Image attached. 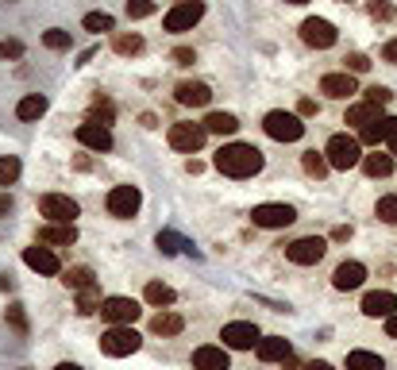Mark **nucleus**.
Returning a JSON list of instances; mask_svg holds the SVG:
<instances>
[{"mask_svg":"<svg viewBox=\"0 0 397 370\" xmlns=\"http://www.w3.org/2000/svg\"><path fill=\"white\" fill-rule=\"evenodd\" d=\"M212 166H216L224 178L243 182V178H255L262 170V151L259 147H251V143H228V147H220L216 151Z\"/></svg>","mask_w":397,"mask_h":370,"instance_id":"1","label":"nucleus"},{"mask_svg":"<svg viewBox=\"0 0 397 370\" xmlns=\"http://www.w3.org/2000/svg\"><path fill=\"white\" fill-rule=\"evenodd\" d=\"M324 159L332 170H351V166H362V143L355 135H347V131H340V135L328 139L324 147Z\"/></svg>","mask_w":397,"mask_h":370,"instance_id":"2","label":"nucleus"},{"mask_svg":"<svg viewBox=\"0 0 397 370\" xmlns=\"http://www.w3.org/2000/svg\"><path fill=\"white\" fill-rule=\"evenodd\" d=\"M262 131H267L270 139H278V143H297V139L305 135V120L297 116V112L274 109V112L262 116Z\"/></svg>","mask_w":397,"mask_h":370,"instance_id":"3","label":"nucleus"},{"mask_svg":"<svg viewBox=\"0 0 397 370\" xmlns=\"http://www.w3.org/2000/svg\"><path fill=\"white\" fill-rule=\"evenodd\" d=\"M139 347H143V335H139L131 324H112L109 332L101 335V351H104V355H112V359L135 355Z\"/></svg>","mask_w":397,"mask_h":370,"instance_id":"4","label":"nucleus"},{"mask_svg":"<svg viewBox=\"0 0 397 370\" xmlns=\"http://www.w3.org/2000/svg\"><path fill=\"white\" fill-rule=\"evenodd\" d=\"M166 139H170L173 151H181V154H197V151L204 147V139H209V128H204V123H189V120H181V123H170Z\"/></svg>","mask_w":397,"mask_h":370,"instance_id":"5","label":"nucleus"},{"mask_svg":"<svg viewBox=\"0 0 397 370\" xmlns=\"http://www.w3.org/2000/svg\"><path fill=\"white\" fill-rule=\"evenodd\" d=\"M78 201L66 193H43L39 197V216L47 220V224H73V216H78Z\"/></svg>","mask_w":397,"mask_h":370,"instance_id":"6","label":"nucleus"},{"mask_svg":"<svg viewBox=\"0 0 397 370\" xmlns=\"http://www.w3.org/2000/svg\"><path fill=\"white\" fill-rule=\"evenodd\" d=\"M201 16H204V0H181V4H173L166 12L162 27L173 31V35H181V31H193L197 23H201Z\"/></svg>","mask_w":397,"mask_h":370,"instance_id":"7","label":"nucleus"},{"mask_svg":"<svg viewBox=\"0 0 397 370\" xmlns=\"http://www.w3.org/2000/svg\"><path fill=\"white\" fill-rule=\"evenodd\" d=\"M220 340H224L228 351H255L259 340H262V332L251 324V320H231V324H224Z\"/></svg>","mask_w":397,"mask_h":370,"instance_id":"8","label":"nucleus"},{"mask_svg":"<svg viewBox=\"0 0 397 370\" xmlns=\"http://www.w3.org/2000/svg\"><path fill=\"white\" fill-rule=\"evenodd\" d=\"M109 216L116 220H131V216H139V204H143V193H139L135 185H116L109 189Z\"/></svg>","mask_w":397,"mask_h":370,"instance_id":"9","label":"nucleus"},{"mask_svg":"<svg viewBox=\"0 0 397 370\" xmlns=\"http://www.w3.org/2000/svg\"><path fill=\"white\" fill-rule=\"evenodd\" d=\"M336 39H340L336 23L320 20V16H309V20L301 23V43L312 47V51H328V47H336Z\"/></svg>","mask_w":397,"mask_h":370,"instance_id":"10","label":"nucleus"},{"mask_svg":"<svg viewBox=\"0 0 397 370\" xmlns=\"http://www.w3.org/2000/svg\"><path fill=\"white\" fill-rule=\"evenodd\" d=\"M328 251V240H320V235H301V240H293L286 247V259L297 262V266H317L320 259H324Z\"/></svg>","mask_w":397,"mask_h":370,"instance_id":"11","label":"nucleus"},{"mask_svg":"<svg viewBox=\"0 0 397 370\" xmlns=\"http://www.w3.org/2000/svg\"><path fill=\"white\" fill-rule=\"evenodd\" d=\"M251 220L255 228H289L297 220V209L293 204H255Z\"/></svg>","mask_w":397,"mask_h":370,"instance_id":"12","label":"nucleus"},{"mask_svg":"<svg viewBox=\"0 0 397 370\" xmlns=\"http://www.w3.org/2000/svg\"><path fill=\"white\" fill-rule=\"evenodd\" d=\"M101 316L109 320V328L112 324H135L139 320V301H131V297H104Z\"/></svg>","mask_w":397,"mask_h":370,"instance_id":"13","label":"nucleus"},{"mask_svg":"<svg viewBox=\"0 0 397 370\" xmlns=\"http://www.w3.org/2000/svg\"><path fill=\"white\" fill-rule=\"evenodd\" d=\"M78 143L89 147L97 154H109L112 151V131L104 123H78Z\"/></svg>","mask_w":397,"mask_h":370,"instance_id":"14","label":"nucleus"},{"mask_svg":"<svg viewBox=\"0 0 397 370\" xmlns=\"http://www.w3.org/2000/svg\"><path fill=\"white\" fill-rule=\"evenodd\" d=\"M23 262H28L35 274H62V262H58V254L51 251V247H43V243H35V247H28L23 251Z\"/></svg>","mask_w":397,"mask_h":370,"instance_id":"15","label":"nucleus"},{"mask_svg":"<svg viewBox=\"0 0 397 370\" xmlns=\"http://www.w3.org/2000/svg\"><path fill=\"white\" fill-rule=\"evenodd\" d=\"M367 282V266H362V262H340V266H336V274H332V285L340 293H351V290H359V285Z\"/></svg>","mask_w":397,"mask_h":370,"instance_id":"16","label":"nucleus"},{"mask_svg":"<svg viewBox=\"0 0 397 370\" xmlns=\"http://www.w3.org/2000/svg\"><path fill=\"white\" fill-rule=\"evenodd\" d=\"M193 370H231L228 347H216V343H204V347L193 351Z\"/></svg>","mask_w":397,"mask_h":370,"instance_id":"17","label":"nucleus"},{"mask_svg":"<svg viewBox=\"0 0 397 370\" xmlns=\"http://www.w3.org/2000/svg\"><path fill=\"white\" fill-rule=\"evenodd\" d=\"M397 312V297L390 290H374V293H367L362 297V316H370V320H378V316H386L390 320Z\"/></svg>","mask_w":397,"mask_h":370,"instance_id":"18","label":"nucleus"},{"mask_svg":"<svg viewBox=\"0 0 397 370\" xmlns=\"http://www.w3.org/2000/svg\"><path fill=\"white\" fill-rule=\"evenodd\" d=\"M320 93L324 97H336V101H347V97H355L359 93V85H355V78L351 73H324V78H320Z\"/></svg>","mask_w":397,"mask_h":370,"instance_id":"19","label":"nucleus"},{"mask_svg":"<svg viewBox=\"0 0 397 370\" xmlns=\"http://www.w3.org/2000/svg\"><path fill=\"white\" fill-rule=\"evenodd\" d=\"M173 97H178V104H185V109H204V104L212 101V89L204 85V81H181V85L173 89Z\"/></svg>","mask_w":397,"mask_h":370,"instance_id":"20","label":"nucleus"},{"mask_svg":"<svg viewBox=\"0 0 397 370\" xmlns=\"http://www.w3.org/2000/svg\"><path fill=\"white\" fill-rule=\"evenodd\" d=\"M255 355H259L262 363H286V359L293 355V347H289L286 335H262L259 347H255Z\"/></svg>","mask_w":397,"mask_h":370,"instance_id":"21","label":"nucleus"},{"mask_svg":"<svg viewBox=\"0 0 397 370\" xmlns=\"http://www.w3.org/2000/svg\"><path fill=\"white\" fill-rule=\"evenodd\" d=\"M39 243L43 247H73L78 243V228L73 224H43L39 228Z\"/></svg>","mask_w":397,"mask_h":370,"instance_id":"22","label":"nucleus"},{"mask_svg":"<svg viewBox=\"0 0 397 370\" xmlns=\"http://www.w3.org/2000/svg\"><path fill=\"white\" fill-rule=\"evenodd\" d=\"M112 51L120 54V58H135V54H143V35H139V31H116Z\"/></svg>","mask_w":397,"mask_h":370,"instance_id":"23","label":"nucleus"},{"mask_svg":"<svg viewBox=\"0 0 397 370\" xmlns=\"http://www.w3.org/2000/svg\"><path fill=\"white\" fill-rule=\"evenodd\" d=\"M393 116H382V120H374V123H367V128L359 131V143H370V147H378V143H386L390 139V131H393Z\"/></svg>","mask_w":397,"mask_h":370,"instance_id":"24","label":"nucleus"},{"mask_svg":"<svg viewBox=\"0 0 397 370\" xmlns=\"http://www.w3.org/2000/svg\"><path fill=\"white\" fill-rule=\"evenodd\" d=\"M374 120H382V109L378 104H370V101H359V104H351L347 109V123H355V128H367V123H374Z\"/></svg>","mask_w":397,"mask_h":370,"instance_id":"25","label":"nucleus"},{"mask_svg":"<svg viewBox=\"0 0 397 370\" xmlns=\"http://www.w3.org/2000/svg\"><path fill=\"white\" fill-rule=\"evenodd\" d=\"M181 328H185V320H181L178 312H170V309H162V312L151 316V332L154 335H178Z\"/></svg>","mask_w":397,"mask_h":370,"instance_id":"26","label":"nucleus"},{"mask_svg":"<svg viewBox=\"0 0 397 370\" xmlns=\"http://www.w3.org/2000/svg\"><path fill=\"white\" fill-rule=\"evenodd\" d=\"M47 112V97L43 93H28L20 104H16V116H20L23 123H31V120H39Z\"/></svg>","mask_w":397,"mask_h":370,"instance_id":"27","label":"nucleus"},{"mask_svg":"<svg viewBox=\"0 0 397 370\" xmlns=\"http://www.w3.org/2000/svg\"><path fill=\"white\" fill-rule=\"evenodd\" d=\"M362 170L367 178H390L393 174V154H362Z\"/></svg>","mask_w":397,"mask_h":370,"instance_id":"28","label":"nucleus"},{"mask_svg":"<svg viewBox=\"0 0 397 370\" xmlns=\"http://www.w3.org/2000/svg\"><path fill=\"white\" fill-rule=\"evenodd\" d=\"M143 297H147V305H154V309H170L173 301H178V293H173L170 285H162V282H147Z\"/></svg>","mask_w":397,"mask_h":370,"instance_id":"29","label":"nucleus"},{"mask_svg":"<svg viewBox=\"0 0 397 370\" xmlns=\"http://www.w3.org/2000/svg\"><path fill=\"white\" fill-rule=\"evenodd\" d=\"M204 128H209V135H236V131H239V120L231 116V112H209Z\"/></svg>","mask_w":397,"mask_h":370,"instance_id":"30","label":"nucleus"},{"mask_svg":"<svg viewBox=\"0 0 397 370\" xmlns=\"http://www.w3.org/2000/svg\"><path fill=\"white\" fill-rule=\"evenodd\" d=\"M104 297H101V285H85V290H78V312L81 316H89V312H101Z\"/></svg>","mask_w":397,"mask_h":370,"instance_id":"31","label":"nucleus"},{"mask_svg":"<svg viewBox=\"0 0 397 370\" xmlns=\"http://www.w3.org/2000/svg\"><path fill=\"white\" fill-rule=\"evenodd\" d=\"M347 370H386V359L374 351H351L347 355Z\"/></svg>","mask_w":397,"mask_h":370,"instance_id":"32","label":"nucleus"},{"mask_svg":"<svg viewBox=\"0 0 397 370\" xmlns=\"http://www.w3.org/2000/svg\"><path fill=\"white\" fill-rule=\"evenodd\" d=\"M301 166H305V174H309V178H317V182L328 174V170H332V166H328V159H324V151H305Z\"/></svg>","mask_w":397,"mask_h":370,"instance_id":"33","label":"nucleus"},{"mask_svg":"<svg viewBox=\"0 0 397 370\" xmlns=\"http://www.w3.org/2000/svg\"><path fill=\"white\" fill-rule=\"evenodd\" d=\"M112 116H116V109H112L109 97H93V104H89V123H104V128H109Z\"/></svg>","mask_w":397,"mask_h":370,"instance_id":"34","label":"nucleus"},{"mask_svg":"<svg viewBox=\"0 0 397 370\" xmlns=\"http://www.w3.org/2000/svg\"><path fill=\"white\" fill-rule=\"evenodd\" d=\"M62 282H66V290H85V285L97 282V278H93V270H89V266H70L62 274Z\"/></svg>","mask_w":397,"mask_h":370,"instance_id":"35","label":"nucleus"},{"mask_svg":"<svg viewBox=\"0 0 397 370\" xmlns=\"http://www.w3.org/2000/svg\"><path fill=\"white\" fill-rule=\"evenodd\" d=\"M159 251H162V254H178V251L197 254V251H193V243H185L178 232H159Z\"/></svg>","mask_w":397,"mask_h":370,"instance_id":"36","label":"nucleus"},{"mask_svg":"<svg viewBox=\"0 0 397 370\" xmlns=\"http://www.w3.org/2000/svg\"><path fill=\"white\" fill-rule=\"evenodd\" d=\"M81 27L93 31V35H101V31H116V20L109 12H89L85 20H81Z\"/></svg>","mask_w":397,"mask_h":370,"instance_id":"37","label":"nucleus"},{"mask_svg":"<svg viewBox=\"0 0 397 370\" xmlns=\"http://www.w3.org/2000/svg\"><path fill=\"white\" fill-rule=\"evenodd\" d=\"M20 159H16V154H4V159H0V185H16V182H20Z\"/></svg>","mask_w":397,"mask_h":370,"instance_id":"38","label":"nucleus"},{"mask_svg":"<svg viewBox=\"0 0 397 370\" xmlns=\"http://www.w3.org/2000/svg\"><path fill=\"white\" fill-rule=\"evenodd\" d=\"M43 47L47 51H70V31H62V27L43 31Z\"/></svg>","mask_w":397,"mask_h":370,"instance_id":"39","label":"nucleus"},{"mask_svg":"<svg viewBox=\"0 0 397 370\" xmlns=\"http://www.w3.org/2000/svg\"><path fill=\"white\" fill-rule=\"evenodd\" d=\"M4 320H8V324H12L20 335H28V332H31V324H28V312H23V305H8V309H4Z\"/></svg>","mask_w":397,"mask_h":370,"instance_id":"40","label":"nucleus"},{"mask_svg":"<svg viewBox=\"0 0 397 370\" xmlns=\"http://www.w3.org/2000/svg\"><path fill=\"white\" fill-rule=\"evenodd\" d=\"M378 220H382V224H397V193H390V197H382V201H378Z\"/></svg>","mask_w":397,"mask_h":370,"instance_id":"41","label":"nucleus"},{"mask_svg":"<svg viewBox=\"0 0 397 370\" xmlns=\"http://www.w3.org/2000/svg\"><path fill=\"white\" fill-rule=\"evenodd\" d=\"M154 16V0H128V20H147Z\"/></svg>","mask_w":397,"mask_h":370,"instance_id":"42","label":"nucleus"},{"mask_svg":"<svg viewBox=\"0 0 397 370\" xmlns=\"http://www.w3.org/2000/svg\"><path fill=\"white\" fill-rule=\"evenodd\" d=\"M367 70H370L367 54H347V58H343V73H351V78H355V73H367Z\"/></svg>","mask_w":397,"mask_h":370,"instance_id":"43","label":"nucleus"},{"mask_svg":"<svg viewBox=\"0 0 397 370\" xmlns=\"http://www.w3.org/2000/svg\"><path fill=\"white\" fill-rule=\"evenodd\" d=\"M370 20H393V4L390 0H370Z\"/></svg>","mask_w":397,"mask_h":370,"instance_id":"44","label":"nucleus"},{"mask_svg":"<svg viewBox=\"0 0 397 370\" xmlns=\"http://www.w3.org/2000/svg\"><path fill=\"white\" fill-rule=\"evenodd\" d=\"M0 58H23V43L20 39H0Z\"/></svg>","mask_w":397,"mask_h":370,"instance_id":"45","label":"nucleus"},{"mask_svg":"<svg viewBox=\"0 0 397 370\" xmlns=\"http://www.w3.org/2000/svg\"><path fill=\"white\" fill-rule=\"evenodd\" d=\"M390 97H393V93H390L386 85H370V89H367V101L378 104V109H382V104H390Z\"/></svg>","mask_w":397,"mask_h":370,"instance_id":"46","label":"nucleus"},{"mask_svg":"<svg viewBox=\"0 0 397 370\" xmlns=\"http://www.w3.org/2000/svg\"><path fill=\"white\" fill-rule=\"evenodd\" d=\"M317 112H320V104L312 101V97H301V101H297V116H301V120L317 116Z\"/></svg>","mask_w":397,"mask_h":370,"instance_id":"47","label":"nucleus"},{"mask_svg":"<svg viewBox=\"0 0 397 370\" xmlns=\"http://www.w3.org/2000/svg\"><path fill=\"white\" fill-rule=\"evenodd\" d=\"M173 62H178V66H193V62H197V54L189 51V47H178V51H173Z\"/></svg>","mask_w":397,"mask_h":370,"instance_id":"48","label":"nucleus"},{"mask_svg":"<svg viewBox=\"0 0 397 370\" xmlns=\"http://www.w3.org/2000/svg\"><path fill=\"white\" fill-rule=\"evenodd\" d=\"M382 62H390V66H397V39H390V43L382 47Z\"/></svg>","mask_w":397,"mask_h":370,"instance_id":"49","label":"nucleus"},{"mask_svg":"<svg viewBox=\"0 0 397 370\" xmlns=\"http://www.w3.org/2000/svg\"><path fill=\"white\" fill-rule=\"evenodd\" d=\"M351 235H355V232H351V224H340V228L332 232V240H336V243H347Z\"/></svg>","mask_w":397,"mask_h":370,"instance_id":"50","label":"nucleus"},{"mask_svg":"<svg viewBox=\"0 0 397 370\" xmlns=\"http://www.w3.org/2000/svg\"><path fill=\"white\" fill-rule=\"evenodd\" d=\"M16 209V201H12V193H0V216H8V212Z\"/></svg>","mask_w":397,"mask_h":370,"instance_id":"51","label":"nucleus"},{"mask_svg":"<svg viewBox=\"0 0 397 370\" xmlns=\"http://www.w3.org/2000/svg\"><path fill=\"white\" fill-rule=\"evenodd\" d=\"M0 290H4V293H12V290H16V278L8 274V270H4V274H0Z\"/></svg>","mask_w":397,"mask_h":370,"instance_id":"52","label":"nucleus"},{"mask_svg":"<svg viewBox=\"0 0 397 370\" xmlns=\"http://www.w3.org/2000/svg\"><path fill=\"white\" fill-rule=\"evenodd\" d=\"M301 370H332V363H324V359H312V363H305Z\"/></svg>","mask_w":397,"mask_h":370,"instance_id":"53","label":"nucleus"},{"mask_svg":"<svg viewBox=\"0 0 397 370\" xmlns=\"http://www.w3.org/2000/svg\"><path fill=\"white\" fill-rule=\"evenodd\" d=\"M386 147H390V154L397 159V123H393V131H390V139H386Z\"/></svg>","mask_w":397,"mask_h":370,"instance_id":"54","label":"nucleus"},{"mask_svg":"<svg viewBox=\"0 0 397 370\" xmlns=\"http://www.w3.org/2000/svg\"><path fill=\"white\" fill-rule=\"evenodd\" d=\"M386 335H393V340H397V312H393L390 320H386Z\"/></svg>","mask_w":397,"mask_h":370,"instance_id":"55","label":"nucleus"},{"mask_svg":"<svg viewBox=\"0 0 397 370\" xmlns=\"http://www.w3.org/2000/svg\"><path fill=\"white\" fill-rule=\"evenodd\" d=\"M54 370H81V366H78V363H58Z\"/></svg>","mask_w":397,"mask_h":370,"instance_id":"56","label":"nucleus"},{"mask_svg":"<svg viewBox=\"0 0 397 370\" xmlns=\"http://www.w3.org/2000/svg\"><path fill=\"white\" fill-rule=\"evenodd\" d=\"M286 4H309V0H286Z\"/></svg>","mask_w":397,"mask_h":370,"instance_id":"57","label":"nucleus"},{"mask_svg":"<svg viewBox=\"0 0 397 370\" xmlns=\"http://www.w3.org/2000/svg\"><path fill=\"white\" fill-rule=\"evenodd\" d=\"M8 4H12V0H8Z\"/></svg>","mask_w":397,"mask_h":370,"instance_id":"58","label":"nucleus"},{"mask_svg":"<svg viewBox=\"0 0 397 370\" xmlns=\"http://www.w3.org/2000/svg\"><path fill=\"white\" fill-rule=\"evenodd\" d=\"M178 4H181V0H178Z\"/></svg>","mask_w":397,"mask_h":370,"instance_id":"59","label":"nucleus"}]
</instances>
